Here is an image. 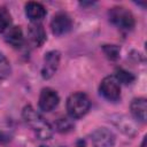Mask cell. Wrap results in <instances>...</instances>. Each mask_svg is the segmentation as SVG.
I'll return each mask as SVG.
<instances>
[{
	"label": "cell",
	"instance_id": "cell-5",
	"mask_svg": "<svg viewBox=\"0 0 147 147\" xmlns=\"http://www.w3.org/2000/svg\"><path fill=\"white\" fill-rule=\"evenodd\" d=\"M72 28V21L70 16L65 13H57L53 16L51 21V29L53 34L63 36L68 33Z\"/></svg>",
	"mask_w": 147,
	"mask_h": 147
},
{
	"label": "cell",
	"instance_id": "cell-15",
	"mask_svg": "<svg viewBox=\"0 0 147 147\" xmlns=\"http://www.w3.org/2000/svg\"><path fill=\"white\" fill-rule=\"evenodd\" d=\"M10 22H11L10 14L7 11V9L0 8V33L9 28Z\"/></svg>",
	"mask_w": 147,
	"mask_h": 147
},
{
	"label": "cell",
	"instance_id": "cell-4",
	"mask_svg": "<svg viewBox=\"0 0 147 147\" xmlns=\"http://www.w3.org/2000/svg\"><path fill=\"white\" fill-rule=\"evenodd\" d=\"M99 91L108 101H117L121 98V84L117 82L115 76L105 77L100 83Z\"/></svg>",
	"mask_w": 147,
	"mask_h": 147
},
{
	"label": "cell",
	"instance_id": "cell-12",
	"mask_svg": "<svg viewBox=\"0 0 147 147\" xmlns=\"http://www.w3.org/2000/svg\"><path fill=\"white\" fill-rule=\"evenodd\" d=\"M5 40L11 47L20 48L23 45V41H24L22 29L20 26H11V28H9L7 33H6V36H5Z\"/></svg>",
	"mask_w": 147,
	"mask_h": 147
},
{
	"label": "cell",
	"instance_id": "cell-9",
	"mask_svg": "<svg viewBox=\"0 0 147 147\" xmlns=\"http://www.w3.org/2000/svg\"><path fill=\"white\" fill-rule=\"evenodd\" d=\"M130 110L132 116L141 122L145 123L146 118H147V101L145 98H136L132 100L131 105H130Z\"/></svg>",
	"mask_w": 147,
	"mask_h": 147
},
{
	"label": "cell",
	"instance_id": "cell-7",
	"mask_svg": "<svg viewBox=\"0 0 147 147\" xmlns=\"http://www.w3.org/2000/svg\"><path fill=\"white\" fill-rule=\"evenodd\" d=\"M60 64V52L49 51L44 56V64L41 68V76L45 79H49L57 70Z\"/></svg>",
	"mask_w": 147,
	"mask_h": 147
},
{
	"label": "cell",
	"instance_id": "cell-13",
	"mask_svg": "<svg viewBox=\"0 0 147 147\" xmlns=\"http://www.w3.org/2000/svg\"><path fill=\"white\" fill-rule=\"evenodd\" d=\"M115 78L117 79V82L119 84L122 83V84H125V85H129L134 80V76L131 72H129V71H126V70H124L122 68L116 69Z\"/></svg>",
	"mask_w": 147,
	"mask_h": 147
},
{
	"label": "cell",
	"instance_id": "cell-6",
	"mask_svg": "<svg viewBox=\"0 0 147 147\" xmlns=\"http://www.w3.org/2000/svg\"><path fill=\"white\" fill-rule=\"evenodd\" d=\"M91 141L92 147H114L115 134L106 127H99L92 132Z\"/></svg>",
	"mask_w": 147,
	"mask_h": 147
},
{
	"label": "cell",
	"instance_id": "cell-1",
	"mask_svg": "<svg viewBox=\"0 0 147 147\" xmlns=\"http://www.w3.org/2000/svg\"><path fill=\"white\" fill-rule=\"evenodd\" d=\"M24 122L34 131L36 136L41 139V140H47L52 137L53 131L51 125L44 119V117L36 110L33 109L32 106H25L22 113Z\"/></svg>",
	"mask_w": 147,
	"mask_h": 147
},
{
	"label": "cell",
	"instance_id": "cell-10",
	"mask_svg": "<svg viewBox=\"0 0 147 147\" xmlns=\"http://www.w3.org/2000/svg\"><path fill=\"white\" fill-rule=\"evenodd\" d=\"M28 37H29L30 42L33 46L40 47L46 40V32H45V30H44L41 24L32 23L28 28Z\"/></svg>",
	"mask_w": 147,
	"mask_h": 147
},
{
	"label": "cell",
	"instance_id": "cell-3",
	"mask_svg": "<svg viewBox=\"0 0 147 147\" xmlns=\"http://www.w3.org/2000/svg\"><path fill=\"white\" fill-rule=\"evenodd\" d=\"M109 21L118 29L124 31H130L134 28V17L132 13L122 6H116L109 9L108 11Z\"/></svg>",
	"mask_w": 147,
	"mask_h": 147
},
{
	"label": "cell",
	"instance_id": "cell-2",
	"mask_svg": "<svg viewBox=\"0 0 147 147\" xmlns=\"http://www.w3.org/2000/svg\"><path fill=\"white\" fill-rule=\"evenodd\" d=\"M91 107L88 96L83 92L72 93L67 100V110L71 118H80L87 114Z\"/></svg>",
	"mask_w": 147,
	"mask_h": 147
},
{
	"label": "cell",
	"instance_id": "cell-8",
	"mask_svg": "<svg viewBox=\"0 0 147 147\" xmlns=\"http://www.w3.org/2000/svg\"><path fill=\"white\" fill-rule=\"evenodd\" d=\"M60 98L56 91L51 87H45L41 90L39 95V108L42 111H52L59 105Z\"/></svg>",
	"mask_w": 147,
	"mask_h": 147
},
{
	"label": "cell",
	"instance_id": "cell-18",
	"mask_svg": "<svg viewBox=\"0 0 147 147\" xmlns=\"http://www.w3.org/2000/svg\"><path fill=\"white\" fill-rule=\"evenodd\" d=\"M40 147H48V146H40Z\"/></svg>",
	"mask_w": 147,
	"mask_h": 147
},
{
	"label": "cell",
	"instance_id": "cell-17",
	"mask_svg": "<svg viewBox=\"0 0 147 147\" xmlns=\"http://www.w3.org/2000/svg\"><path fill=\"white\" fill-rule=\"evenodd\" d=\"M72 126H74L72 122L67 117H61L55 123V127L59 132H68L72 129Z\"/></svg>",
	"mask_w": 147,
	"mask_h": 147
},
{
	"label": "cell",
	"instance_id": "cell-11",
	"mask_svg": "<svg viewBox=\"0 0 147 147\" xmlns=\"http://www.w3.org/2000/svg\"><path fill=\"white\" fill-rule=\"evenodd\" d=\"M25 15L33 23H38L46 16V9L40 2L30 1L25 5Z\"/></svg>",
	"mask_w": 147,
	"mask_h": 147
},
{
	"label": "cell",
	"instance_id": "cell-16",
	"mask_svg": "<svg viewBox=\"0 0 147 147\" xmlns=\"http://www.w3.org/2000/svg\"><path fill=\"white\" fill-rule=\"evenodd\" d=\"M10 74V63L7 60V57L0 53V79H3L8 77Z\"/></svg>",
	"mask_w": 147,
	"mask_h": 147
},
{
	"label": "cell",
	"instance_id": "cell-14",
	"mask_svg": "<svg viewBox=\"0 0 147 147\" xmlns=\"http://www.w3.org/2000/svg\"><path fill=\"white\" fill-rule=\"evenodd\" d=\"M102 49L109 60H117L119 57V47L116 45H103Z\"/></svg>",
	"mask_w": 147,
	"mask_h": 147
}]
</instances>
